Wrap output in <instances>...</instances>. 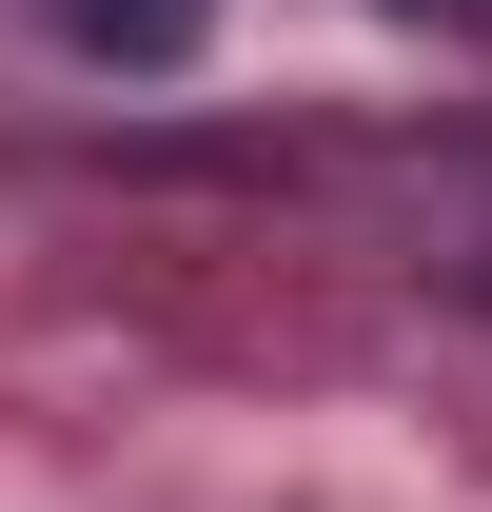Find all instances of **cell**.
Returning a JSON list of instances; mask_svg holds the SVG:
<instances>
[{
	"label": "cell",
	"instance_id": "6da1fadb",
	"mask_svg": "<svg viewBox=\"0 0 492 512\" xmlns=\"http://www.w3.org/2000/svg\"><path fill=\"white\" fill-rule=\"evenodd\" d=\"M60 20H79V60H197L217 0H60Z\"/></svg>",
	"mask_w": 492,
	"mask_h": 512
}]
</instances>
